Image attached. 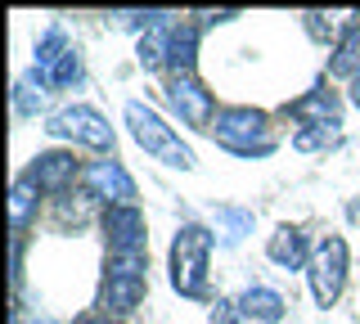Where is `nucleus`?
Here are the masks:
<instances>
[{
    "mask_svg": "<svg viewBox=\"0 0 360 324\" xmlns=\"http://www.w3.org/2000/svg\"><path fill=\"white\" fill-rule=\"evenodd\" d=\"M292 144H297L302 153H315V149H333L338 144V122H329V127H307L292 136Z\"/></svg>",
    "mask_w": 360,
    "mask_h": 324,
    "instance_id": "6ab92c4d",
    "label": "nucleus"
},
{
    "mask_svg": "<svg viewBox=\"0 0 360 324\" xmlns=\"http://www.w3.org/2000/svg\"><path fill=\"white\" fill-rule=\"evenodd\" d=\"M307 275H311V297L320 302V306H333L338 293H342V279H347V243L338 239V234H324L311 248Z\"/></svg>",
    "mask_w": 360,
    "mask_h": 324,
    "instance_id": "39448f33",
    "label": "nucleus"
},
{
    "mask_svg": "<svg viewBox=\"0 0 360 324\" xmlns=\"http://www.w3.org/2000/svg\"><path fill=\"white\" fill-rule=\"evenodd\" d=\"M14 108H18L22 117H37V113H41V95H32V86L18 82V86H14Z\"/></svg>",
    "mask_w": 360,
    "mask_h": 324,
    "instance_id": "412c9836",
    "label": "nucleus"
},
{
    "mask_svg": "<svg viewBox=\"0 0 360 324\" xmlns=\"http://www.w3.org/2000/svg\"><path fill=\"white\" fill-rule=\"evenodd\" d=\"M239 311L252 316V320H262V324H275V320H284V297L270 293V288H248L239 297Z\"/></svg>",
    "mask_w": 360,
    "mask_h": 324,
    "instance_id": "dca6fc26",
    "label": "nucleus"
},
{
    "mask_svg": "<svg viewBox=\"0 0 360 324\" xmlns=\"http://www.w3.org/2000/svg\"><path fill=\"white\" fill-rule=\"evenodd\" d=\"M207 257H212V234L202 226L176 230V239H172V288L180 297L207 293Z\"/></svg>",
    "mask_w": 360,
    "mask_h": 324,
    "instance_id": "f03ea898",
    "label": "nucleus"
},
{
    "mask_svg": "<svg viewBox=\"0 0 360 324\" xmlns=\"http://www.w3.org/2000/svg\"><path fill=\"white\" fill-rule=\"evenodd\" d=\"M27 324H54V320H27Z\"/></svg>",
    "mask_w": 360,
    "mask_h": 324,
    "instance_id": "a878e982",
    "label": "nucleus"
},
{
    "mask_svg": "<svg viewBox=\"0 0 360 324\" xmlns=\"http://www.w3.org/2000/svg\"><path fill=\"white\" fill-rule=\"evenodd\" d=\"M45 131H50V136H59V140L86 144V149H112V127L90 104H72V108L50 113V117H45Z\"/></svg>",
    "mask_w": 360,
    "mask_h": 324,
    "instance_id": "423d86ee",
    "label": "nucleus"
},
{
    "mask_svg": "<svg viewBox=\"0 0 360 324\" xmlns=\"http://www.w3.org/2000/svg\"><path fill=\"white\" fill-rule=\"evenodd\" d=\"M172 23H167V18H162V23H158L153 32H144V37H140V68H162V63H172Z\"/></svg>",
    "mask_w": 360,
    "mask_h": 324,
    "instance_id": "2eb2a0df",
    "label": "nucleus"
},
{
    "mask_svg": "<svg viewBox=\"0 0 360 324\" xmlns=\"http://www.w3.org/2000/svg\"><path fill=\"white\" fill-rule=\"evenodd\" d=\"M127 127H131L135 144H140L144 153H153L158 162H167V167H180V171H189V167H194V149H189V144L180 140L176 131L167 127V122L158 117L149 104L131 99V104H127Z\"/></svg>",
    "mask_w": 360,
    "mask_h": 324,
    "instance_id": "f257e3e1",
    "label": "nucleus"
},
{
    "mask_svg": "<svg viewBox=\"0 0 360 324\" xmlns=\"http://www.w3.org/2000/svg\"><path fill=\"white\" fill-rule=\"evenodd\" d=\"M212 324H243L239 311H234V302H217L212 306Z\"/></svg>",
    "mask_w": 360,
    "mask_h": 324,
    "instance_id": "4be33fe9",
    "label": "nucleus"
},
{
    "mask_svg": "<svg viewBox=\"0 0 360 324\" xmlns=\"http://www.w3.org/2000/svg\"><path fill=\"white\" fill-rule=\"evenodd\" d=\"M32 82L41 91H63V86L82 82V54L68 46V37L59 27H50L37 46V63H32Z\"/></svg>",
    "mask_w": 360,
    "mask_h": 324,
    "instance_id": "20e7f679",
    "label": "nucleus"
},
{
    "mask_svg": "<svg viewBox=\"0 0 360 324\" xmlns=\"http://www.w3.org/2000/svg\"><path fill=\"white\" fill-rule=\"evenodd\" d=\"M329 72L333 77H356L360 72V18H352V23L342 27V41L333 46Z\"/></svg>",
    "mask_w": 360,
    "mask_h": 324,
    "instance_id": "4468645a",
    "label": "nucleus"
},
{
    "mask_svg": "<svg viewBox=\"0 0 360 324\" xmlns=\"http://www.w3.org/2000/svg\"><path fill=\"white\" fill-rule=\"evenodd\" d=\"M22 176H27L37 189H68L77 181V158L72 153H37Z\"/></svg>",
    "mask_w": 360,
    "mask_h": 324,
    "instance_id": "9b49d317",
    "label": "nucleus"
},
{
    "mask_svg": "<svg viewBox=\"0 0 360 324\" xmlns=\"http://www.w3.org/2000/svg\"><path fill=\"white\" fill-rule=\"evenodd\" d=\"M37 194L41 189L27 181V176H18L14 189H9V226H14V234H22V226L32 221V212H37Z\"/></svg>",
    "mask_w": 360,
    "mask_h": 324,
    "instance_id": "f3484780",
    "label": "nucleus"
},
{
    "mask_svg": "<svg viewBox=\"0 0 360 324\" xmlns=\"http://www.w3.org/2000/svg\"><path fill=\"white\" fill-rule=\"evenodd\" d=\"M307 23H311V32H315V37H329V23H324V14H307Z\"/></svg>",
    "mask_w": 360,
    "mask_h": 324,
    "instance_id": "5701e85b",
    "label": "nucleus"
},
{
    "mask_svg": "<svg viewBox=\"0 0 360 324\" xmlns=\"http://www.w3.org/2000/svg\"><path fill=\"white\" fill-rule=\"evenodd\" d=\"M212 136H217L221 149L239 153V158H266L275 149V136H270V122L257 108H221L217 122H212Z\"/></svg>",
    "mask_w": 360,
    "mask_h": 324,
    "instance_id": "7ed1b4c3",
    "label": "nucleus"
},
{
    "mask_svg": "<svg viewBox=\"0 0 360 324\" xmlns=\"http://www.w3.org/2000/svg\"><path fill=\"white\" fill-rule=\"evenodd\" d=\"M352 104H356V108H360V72H356V77H352Z\"/></svg>",
    "mask_w": 360,
    "mask_h": 324,
    "instance_id": "b1692460",
    "label": "nucleus"
},
{
    "mask_svg": "<svg viewBox=\"0 0 360 324\" xmlns=\"http://www.w3.org/2000/svg\"><path fill=\"white\" fill-rule=\"evenodd\" d=\"M144 257H108V275H104V316H122L144 297Z\"/></svg>",
    "mask_w": 360,
    "mask_h": 324,
    "instance_id": "0eeeda50",
    "label": "nucleus"
},
{
    "mask_svg": "<svg viewBox=\"0 0 360 324\" xmlns=\"http://www.w3.org/2000/svg\"><path fill=\"white\" fill-rule=\"evenodd\" d=\"M86 185L95 189V198H104L108 207H135V181L127 176L122 162H95L86 171Z\"/></svg>",
    "mask_w": 360,
    "mask_h": 324,
    "instance_id": "9d476101",
    "label": "nucleus"
},
{
    "mask_svg": "<svg viewBox=\"0 0 360 324\" xmlns=\"http://www.w3.org/2000/svg\"><path fill=\"white\" fill-rule=\"evenodd\" d=\"M167 104L180 113V122H189V127H207L212 131V95L202 91V82L194 72H180L172 86H167Z\"/></svg>",
    "mask_w": 360,
    "mask_h": 324,
    "instance_id": "6e6552de",
    "label": "nucleus"
},
{
    "mask_svg": "<svg viewBox=\"0 0 360 324\" xmlns=\"http://www.w3.org/2000/svg\"><path fill=\"white\" fill-rule=\"evenodd\" d=\"M194 46H198V27H176L172 32V68L180 72H194Z\"/></svg>",
    "mask_w": 360,
    "mask_h": 324,
    "instance_id": "a211bd4d",
    "label": "nucleus"
},
{
    "mask_svg": "<svg viewBox=\"0 0 360 324\" xmlns=\"http://www.w3.org/2000/svg\"><path fill=\"white\" fill-rule=\"evenodd\" d=\"M266 257L275 266H284V271H302V266L311 261V248H307V239H302V230L279 226L270 234V243H266Z\"/></svg>",
    "mask_w": 360,
    "mask_h": 324,
    "instance_id": "f8f14e48",
    "label": "nucleus"
},
{
    "mask_svg": "<svg viewBox=\"0 0 360 324\" xmlns=\"http://www.w3.org/2000/svg\"><path fill=\"white\" fill-rule=\"evenodd\" d=\"M292 117H302L307 127H329V122H338V99L329 86H320V91H311L307 99H297V104H288Z\"/></svg>",
    "mask_w": 360,
    "mask_h": 324,
    "instance_id": "ddd939ff",
    "label": "nucleus"
},
{
    "mask_svg": "<svg viewBox=\"0 0 360 324\" xmlns=\"http://www.w3.org/2000/svg\"><path fill=\"white\" fill-rule=\"evenodd\" d=\"M217 221L225 226V234H221L225 243H239L243 234L252 230V216H248V212H239V207H217Z\"/></svg>",
    "mask_w": 360,
    "mask_h": 324,
    "instance_id": "aec40b11",
    "label": "nucleus"
},
{
    "mask_svg": "<svg viewBox=\"0 0 360 324\" xmlns=\"http://www.w3.org/2000/svg\"><path fill=\"white\" fill-rule=\"evenodd\" d=\"M86 324H122V320H112V316H95V320H86Z\"/></svg>",
    "mask_w": 360,
    "mask_h": 324,
    "instance_id": "393cba45",
    "label": "nucleus"
},
{
    "mask_svg": "<svg viewBox=\"0 0 360 324\" xmlns=\"http://www.w3.org/2000/svg\"><path fill=\"white\" fill-rule=\"evenodd\" d=\"M104 234L112 257H144V216L140 207H108L104 212Z\"/></svg>",
    "mask_w": 360,
    "mask_h": 324,
    "instance_id": "1a4fd4ad",
    "label": "nucleus"
}]
</instances>
